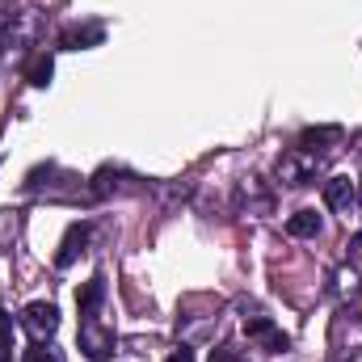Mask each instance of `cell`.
I'll return each mask as SVG.
<instances>
[{"label": "cell", "instance_id": "17", "mask_svg": "<svg viewBox=\"0 0 362 362\" xmlns=\"http://www.w3.org/2000/svg\"><path fill=\"white\" fill-rule=\"evenodd\" d=\"M341 362H362V350H350V354H346Z\"/></svg>", "mask_w": 362, "mask_h": 362}, {"label": "cell", "instance_id": "15", "mask_svg": "<svg viewBox=\"0 0 362 362\" xmlns=\"http://www.w3.org/2000/svg\"><path fill=\"white\" fill-rule=\"evenodd\" d=\"M350 257L362 266V232H354V236H350Z\"/></svg>", "mask_w": 362, "mask_h": 362}, {"label": "cell", "instance_id": "4", "mask_svg": "<svg viewBox=\"0 0 362 362\" xmlns=\"http://www.w3.org/2000/svg\"><path fill=\"white\" fill-rule=\"evenodd\" d=\"M245 333H249V341H257L266 354H282V350L291 346V337H286L274 320H266V316H249V320H245Z\"/></svg>", "mask_w": 362, "mask_h": 362}, {"label": "cell", "instance_id": "11", "mask_svg": "<svg viewBox=\"0 0 362 362\" xmlns=\"http://www.w3.org/2000/svg\"><path fill=\"white\" fill-rule=\"evenodd\" d=\"M13 354V316L0 308V362H8Z\"/></svg>", "mask_w": 362, "mask_h": 362}, {"label": "cell", "instance_id": "2", "mask_svg": "<svg viewBox=\"0 0 362 362\" xmlns=\"http://www.w3.org/2000/svg\"><path fill=\"white\" fill-rule=\"evenodd\" d=\"M114 346H118L114 329L97 325V316H89V320H81V350H85V354H89L93 362H105L110 354H114Z\"/></svg>", "mask_w": 362, "mask_h": 362}, {"label": "cell", "instance_id": "10", "mask_svg": "<svg viewBox=\"0 0 362 362\" xmlns=\"http://www.w3.org/2000/svg\"><path fill=\"white\" fill-rule=\"evenodd\" d=\"M93 42H101V25H85V30H68L64 34V47H72V51H81V47H93Z\"/></svg>", "mask_w": 362, "mask_h": 362}, {"label": "cell", "instance_id": "5", "mask_svg": "<svg viewBox=\"0 0 362 362\" xmlns=\"http://www.w3.org/2000/svg\"><path fill=\"white\" fill-rule=\"evenodd\" d=\"M354 202H358V185H354V177H329L325 181V206H329V211L350 215Z\"/></svg>", "mask_w": 362, "mask_h": 362}, {"label": "cell", "instance_id": "9", "mask_svg": "<svg viewBox=\"0 0 362 362\" xmlns=\"http://www.w3.org/2000/svg\"><path fill=\"white\" fill-rule=\"evenodd\" d=\"M34 34H38V17L34 13H21V21L8 25V47H25Z\"/></svg>", "mask_w": 362, "mask_h": 362}, {"label": "cell", "instance_id": "3", "mask_svg": "<svg viewBox=\"0 0 362 362\" xmlns=\"http://www.w3.org/2000/svg\"><path fill=\"white\" fill-rule=\"evenodd\" d=\"M21 325H25V333H30L34 341H47V337L59 329V312H55V303L38 299V303H30V308L21 312Z\"/></svg>", "mask_w": 362, "mask_h": 362}, {"label": "cell", "instance_id": "6", "mask_svg": "<svg viewBox=\"0 0 362 362\" xmlns=\"http://www.w3.org/2000/svg\"><path fill=\"white\" fill-rule=\"evenodd\" d=\"M85 245H89V223H72L68 236H64V245H59V253H55V266L68 270V266L85 253Z\"/></svg>", "mask_w": 362, "mask_h": 362}, {"label": "cell", "instance_id": "7", "mask_svg": "<svg viewBox=\"0 0 362 362\" xmlns=\"http://www.w3.org/2000/svg\"><path fill=\"white\" fill-rule=\"evenodd\" d=\"M101 299H105V278L97 274V278H89V282L76 291V303H81V316H85V320H89V316H97Z\"/></svg>", "mask_w": 362, "mask_h": 362}, {"label": "cell", "instance_id": "13", "mask_svg": "<svg viewBox=\"0 0 362 362\" xmlns=\"http://www.w3.org/2000/svg\"><path fill=\"white\" fill-rule=\"evenodd\" d=\"M21 362H59V354H55L47 341H34V346L25 350V358H21Z\"/></svg>", "mask_w": 362, "mask_h": 362}, {"label": "cell", "instance_id": "12", "mask_svg": "<svg viewBox=\"0 0 362 362\" xmlns=\"http://www.w3.org/2000/svg\"><path fill=\"white\" fill-rule=\"evenodd\" d=\"M51 72H55V64L42 55V59H34V64H30V72H25V76H30V85H38V89H42V85L51 81Z\"/></svg>", "mask_w": 362, "mask_h": 362}, {"label": "cell", "instance_id": "8", "mask_svg": "<svg viewBox=\"0 0 362 362\" xmlns=\"http://www.w3.org/2000/svg\"><path fill=\"white\" fill-rule=\"evenodd\" d=\"M286 232H291V236H299V240L320 236V215H316V211H295V215L286 219Z\"/></svg>", "mask_w": 362, "mask_h": 362}, {"label": "cell", "instance_id": "1", "mask_svg": "<svg viewBox=\"0 0 362 362\" xmlns=\"http://www.w3.org/2000/svg\"><path fill=\"white\" fill-rule=\"evenodd\" d=\"M320 165H325V156L303 152V148H291V152L282 156V165H278V177L286 181V185H308V181H316Z\"/></svg>", "mask_w": 362, "mask_h": 362}, {"label": "cell", "instance_id": "14", "mask_svg": "<svg viewBox=\"0 0 362 362\" xmlns=\"http://www.w3.org/2000/svg\"><path fill=\"white\" fill-rule=\"evenodd\" d=\"M206 362H249V358H245L240 350H232V346H215V350H211V358H206Z\"/></svg>", "mask_w": 362, "mask_h": 362}, {"label": "cell", "instance_id": "16", "mask_svg": "<svg viewBox=\"0 0 362 362\" xmlns=\"http://www.w3.org/2000/svg\"><path fill=\"white\" fill-rule=\"evenodd\" d=\"M165 362H194V350H185V346H181V350H173Z\"/></svg>", "mask_w": 362, "mask_h": 362}]
</instances>
